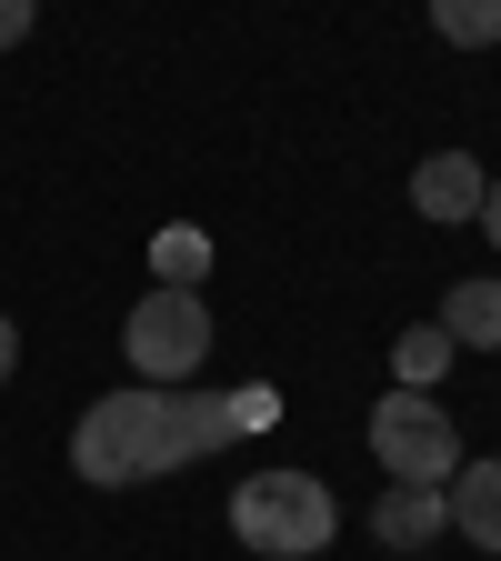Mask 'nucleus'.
Instances as JSON below:
<instances>
[{
    "instance_id": "obj_1",
    "label": "nucleus",
    "mask_w": 501,
    "mask_h": 561,
    "mask_svg": "<svg viewBox=\"0 0 501 561\" xmlns=\"http://www.w3.org/2000/svg\"><path fill=\"white\" fill-rule=\"evenodd\" d=\"M231 442H241V401L130 381V391H101L81 411V432H70V471H81L91 491H130V481H171V471L231 451Z\"/></svg>"
},
{
    "instance_id": "obj_2",
    "label": "nucleus",
    "mask_w": 501,
    "mask_h": 561,
    "mask_svg": "<svg viewBox=\"0 0 501 561\" xmlns=\"http://www.w3.org/2000/svg\"><path fill=\"white\" fill-rule=\"evenodd\" d=\"M331 531H341V502L321 471H251L231 491V541L261 561H311V551H331Z\"/></svg>"
},
{
    "instance_id": "obj_3",
    "label": "nucleus",
    "mask_w": 501,
    "mask_h": 561,
    "mask_svg": "<svg viewBox=\"0 0 501 561\" xmlns=\"http://www.w3.org/2000/svg\"><path fill=\"white\" fill-rule=\"evenodd\" d=\"M121 351H130V371L151 381V391H181L201 362H210V311H201V291H140V311L121 321Z\"/></svg>"
},
{
    "instance_id": "obj_4",
    "label": "nucleus",
    "mask_w": 501,
    "mask_h": 561,
    "mask_svg": "<svg viewBox=\"0 0 501 561\" xmlns=\"http://www.w3.org/2000/svg\"><path fill=\"white\" fill-rule=\"evenodd\" d=\"M372 451H382V481H452L462 471V421L432 391H382L372 401Z\"/></svg>"
},
{
    "instance_id": "obj_5",
    "label": "nucleus",
    "mask_w": 501,
    "mask_h": 561,
    "mask_svg": "<svg viewBox=\"0 0 501 561\" xmlns=\"http://www.w3.org/2000/svg\"><path fill=\"white\" fill-rule=\"evenodd\" d=\"M481 191H491V171L471 151H432L411 171V210L421 221H481Z\"/></svg>"
},
{
    "instance_id": "obj_6",
    "label": "nucleus",
    "mask_w": 501,
    "mask_h": 561,
    "mask_svg": "<svg viewBox=\"0 0 501 561\" xmlns=\"http://www.w3.org/2000/svg\"><path fill=\"white\" fill-rule=\"evenodd\" d=\"M442 531H452L442 481H382V502H372V541H391V551H421V541H442Z\"/></svg>"
},
{
    "instance_id": "obj_7",
    "label": "nucleus",
    "mask_w": 501,
    "mask_h": 561,
    "mask_svg": "<svg viewBox=\"0 0 501 561\" xmlns=\"http://www.w3.org/2000/svg\"><path fill=\"white\" fill-rule=\"evenodd\" d=\"M442 502H452V522H462L471 551H501V451H491V461H462V471L442 481Z\"/></svg>"
},
{
    "instance_id": "obj_8",
    "label": "nucleus",
    "mask_w": 501,
    "mask_h": 561,
    "mask_svg": "<svg viewBox=\"0 0 501 561\" xmlns=\"http://www.w3.org/2000/svg\"><path fill=\"white\" fill-rule=\"evenodd\" d=\"M442 331H452V351H501V280H452Z\"/></svg>"
},
{
    "instance_id": "obj_9",
    "label": "nucleus",
    "mask_w": 501,
    "mask_h": 561,
    "mask_svg": "<svg viewBox=\"0 0 501 561\" xmlns=\"http://www.w3.org/2000/svg\"><path fill=\"white\" fill-rule=\"evenodd\" d=\"M201 271H210V231L201 221H161L151 231V280L161 291H201Z\"/></svg>"
},
{
    "instance_id": "obj_10",
    "label": "nucleus",
    "mask_w": 501,
    "mask_h": 561,
    "mask_svg": "<svg viewBox=\"0 0 501 561\" xmlns=\"http://www.w3.org/2000/svg\"><path fill=\"white\" fill-rule=\"evenodd\" d=\"M391 371H401V391H432V381L452 371V331H442V321L401 331V341H391Z\"/></svg>"
},
{
    "instance_id": "obj_11",
    "label": "nucleus",
    "mask_w": 501,
    "mask_h": 561,
    "mask_svg": "<svg viewBox=\"0 0 501 561\" xmlns=\"http://www.w3.org/2000/svg\"><path fill=\"white\" fill-rule=\"evenodd\" d=\"M432 31L452 50H491L501 41V0H432Z\"/></svg>"
},
{
    "instance_id": "obj_12",
    "label": "nucleus",
    "mask_w": 501,
    "mask_h": 561,
    "mask_svg": "<svg viewBox=\"0 0 501 561\" xmlns=\"http://www.w3.org/2000/svg\"><path fill=\"white\" fill-rule=\"evenodd\" d=\"M241 401V432H271V421H281V391L271 381H251V391H231Z\"/></svg>"
},
{
    "instance_id": "obj_13",
    "label": "nucleus",
    "mask_w": 501,
    "mask_h": 561,
    "mask_svg": "<svg viewBox=\"0 0 501 561\" xmlns=\"http://www.w3.org/2000/svg\"><path fill=\"white\" fill-rule=\"evenodd\" d=\"M31 21H41V0H0V50H21Z\"/></svg>"
},
{
    "instance_id": "obj_14",
    "label": "nucleus",
    "mask_w": 501,
    "mask_h": 561,
    "mask_svg": "<svg viewBox=\"0 0 501 561\" xmlns=\"http://www.w3.org/2000/svg\"><path fill=\"white\" fill-rule=\"evenodd\" d=\"M481 231H491V251H501V181L481 191Z\"/></svg>"
},
{
    "instance_id": "obj_15",
    "label": "nucleus",
    "mask_w": 501,
    "mask_h": 561,
    "mask_svg": "<svg viewBox=\"0 0 501 561\" xmlns=\"http://www.w3.org/2000/svg\"><path fill=\"white\" fill-rule=\"evenodd\" d=\"M11 371H21V331L0 321V381H11Z\"/></svg>"
}]
</instances>
